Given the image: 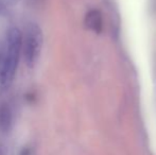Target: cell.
Returning <instances> with one entry per match:
<instances>
[{
	"instance_id": "6da1fadb",
	"label": "cell",
	"mask_w": 156,
	"mask_h": 155,
	"mask_svg": "<svg viewBox=\"0 0 156 155\" xmlns=\"http://www.w3.org/2000/svg\"><path fill=\"white\" fill-rule=\"evenodd\" d=\"M21 54L23 32L17 27H12L6 33L4 55L0 64V90L5 91L12 86Z\"/></svg>"
},
{
	"instance_id": "7a4b0ae2",
	"label": "cell",
	"mask_w": 156,
	"mask_h": 155,
	"mask_svg": "<svg viewBox=\"0 0 156 155\" xmlns=\"http://www.w3.org/2000/svg\"><path fill=\"white\" fill-rule=\"evenodd\" d=\"M43 30L37 23H29L23 33V56L25 64L34 68L39 60L43 47Z\"/></svg>"
},
{
	"instance_id": "3957f363",
	"label": "cell",
	"mask_w": 156,
	"mask_h": 155,
	"mask_svg": "<svg viewBox=\"0 0 156 155\" xmlns=\"http://www.w3.org/2000/svg\"><path fill=\"white\" fill-rule=\"evenodd\" d=\"M13 111L10 104L6 102L0 103V133L8 134L13 129Z\"/></svg>"
},
{
	"instance_id": "277c9868",
	"label": "cell",
	"mask_w": 156,
	"mask_h": 155,
	"mask_svg": "<svg viewBox=\"0 0 156 155\" xmlns=\"http://www.w3.org/2000/svg\"><path fill=\"white\" fill-rule=\"evenodd\" d=\"M85 27L96 33H100L103 29L102 14L98 10H90L86 13L84 18Z\"/></svg>"
},
{
	"instance_id": "5b68a950",
	"label": "cell",
	"mask_w": 156,
	"mask_h": 155,
	"mask_svg": "<svg viewBox=\"0 0 156 155\" xmlns=\"http://www.w3.org/2000/svg\"><path fill=\"white\" fill-rule=\"evenodd\" d=\"M20 0H0V3L4 6H13L16 5Z\"/></svg>"
},
{
	"instance_id": "8992f818",
	"label": "cell",
	"mask_w": 156,
	"mask_h": 155,
	"mask_svg": "<svg viewBox=\"0 0 156 155\" xmlns=\"http://www.w3.org/2000/svg\"><path fill=\"white\" fill-rule=\"evenodd\" d=\"M32 154V150L30 147H25L20 150V153L19 155H31Z\"/></svg>"
},
{
	"instance_id": "52a82bcc",
	"label": "cell",
	"mask_w": 156,
	"mask_h": 155,
	"mask_svg": "<svg viewBox=\"0 0 156 155\" xmlns=\"http://www.w3.org/2000/svg\"><path fill=\"white\" fill-rule=\"evenodd\" d=\"M0 155H5V151H4V149L1 146H0Z\"/></svg>"
},
{
	"instance_id": "ba28073f",
	"label": "cell",
	"mask_w": 156,
	"mask_h": 155,
	"mask_svg": "<svg viewBox=\"0 0 156 155\" xmlns=\"http://www.w3.org/2000/svg\"><path fill=\"white\" fill-rule=\"evenodd\" d=\"M0 64H1V61H0Z\"/></svg>"
}]
</instances>
